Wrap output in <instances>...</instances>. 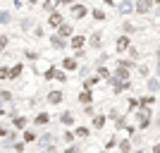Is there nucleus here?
Here are the masks:
<instances>
[{
	"label": "nucleus",
	"instance_id": "f257e3e1",
	"mask_svg": "<svg viewBox=\"0 0 160 153\" xmlns=\"http://www.w3.org/2000/svg\"><path fill=\"white\" fill-rule=\"evenodd\" d=\"M148 122H151V110H148V105H141V110H139V127L146 129Z\"/></svg>",
	"mask_w": 160,
	"mask_h": 153
},
{
	"label": "nucleus",
	"instance_id": "f03ea898",
	"mask_svg": "<svg viewBox=\"0 0 160 153\" xmlns=\"http://www.w3.org/2000/svg\"><path fill=\"white\" fill-rule=\"evenodd\" d=\"M86 14H88L86 5H72V17H74V19H84Z\"/></svg>",
	"mask_w": 160,
	"mask_h": 153
},
{
	"label": "nucleus",
	"instance_id": "7ed1b4c3",
	"mask_svg": "<svg viewBox=\"0 0 160 153\" xmlns=\"http://www.w3.org/2000/svg\"><path fill=\"white\" fill-rule=\"evenodd\" d=\"M62 22H65V17H62L60 12H55V10H53V12H50V17H48V24H50V27H60Z\"/></svg>",
	"mask_w": 160,
	"mask_h": 153
},
{
	"label": "nucleus",
	"instance_id": "20e7f679",
	"mask_svg": "<svg viewBox=\"0 0 160 153\" xmlns=\"http://www.w3.org/2000/svg\"><path fill=\"white\" fill-rule=\"evenodd\" d=\"M48 103H50V105L62 103V91H50V93H48Z\"/></svg>",
	"mask_w": 160,
	"mask_h": 153
},
{
	"label": "nucleus",
	"instance_id": "39448f33",
	"mask_svg": "<svg viewBox=\"0 0 160 153\" xmlns=\"http://www.w3.org/2000/svg\"><path fill=\"white\" fill-rule=\"evenodd\" d=\"M72 31H74V29H72V24H65V22H62L60 27H58V33H60L62 38H67V36H72Z\"/></svg>",
	"mask_w": 160,
	"mask_h": 153
},
{
	"label": "nucleus",
	"instance_id": "423d86ee",
	"mask_svg": "<svg viewBox=\"0 0 160 153\" xmlns=\"http://www.w3.org/2000/svg\"><path fill=\"white\" fill-rule=\"evenodd\" d=\"M151 7H153V0H139V3H136V10H139L141 14H143V12H148Z\"/></svg>",
	"mask_w": 160,
	"mask_h": 153
},
{
	"label": "nucleus",
	"instance_id": "0eeeda50",
	"mask_svg": "<svg viewBox=\"0 0 160 153\" xmlns=\"http://www.w3.org/2000/svg\"><path fill=\"white\" fill-rule=\"evenodd\" d=\"M115 77H117V79H124V81H127V77H129V67L117 65V69H115Z\"/></svg>",
	"mask_w": 160,
	"mask_h": 153
},
{
	"label": "nucleus",
	"instance_id": "6e6552de",
	"mask_svg": "<svg viewBox=\"0 0 160 153\" xmlns=\"http://www.w3.org/2000/svg\"><path fill=\"white\" fill-rule=\"evenodd\" d=\"M117 10H120L122 14H132V12H134V5L129 3V0H124V3H120V5H117Z\"/></svg>",
	"mask_w": 160,
	"mask_h": 153
},
{
	"label": "nucleus",
	"instance_id": "1a4fd4ad",
	"mask_svg": "<svg viewBox=\"0 0 160 153\" xmlns=\"http://www.w3.org/2000/svg\"><path fill=\"white\" fill-rule=\"evenodd\" d=\"M127 48H129V38L127 36H120V38H117V53H124Z\"/></svg>",
	"mask_w": 160,
	"mask_h": 153
},
{
	"label": "nucleus",
	"instance_id": "9d476101",
	"mask_svg": "<svg viewBox=\"0 0 160 153\" xmlns=\"http://www.w3.org/2000/svg\"><path fill=\"white\" fill-rule=\"evenodd\" d=\"M50 43H53L55 48H65V43H67V38H62L60 33L58 36H50Z\"/></svg>",
	"mask_w": 160,
	"mask_h": 153
},
{
	"label": "nucleus",
	"instance_id": "9b49d317",
	"mask_svg": "<svg viewBox=\"0 0 160 153\" xmlns=\"http://www.w3.org/2000/svg\"><path fill=\"white\" fill-rule=\"evenodd\" d=\"M88 134H91L88 127H77V129H74V136H79V139H86Z\"/></svg>",
	"mask_w": 160,
	"mask_h": 153
},
{
	"label": "nucleus",
	"instance_id": "f8f14e48",
	"mask_svg": "<svg viewBox=\"0 0 160 153\" xmlns=\"http://www.w3.org/2000/svg\"><path fill=\"white\" fill-rule=\"evenodd\" d=\"M48 122H50V115L48 113H38L36 115V125H48Z\"/></svg>",
	"mask_w": 160,
	"mask_h": 153
},
{
	"label": "nucleus",
	"instance_id": "ddd939ff",
	"mask_svg": "<svg viewBox=\"0 0 160 153\" xmlns=\"http://www.w3.org/2000/svg\"><path fill=\"white\" fill-rule=\"evenodd\" d=\"M62 67H65V69H77V58H65Z\"/></svg>",
	"mask_w": 160,
	"mask_h": 153
},
{
	"label": "nucleus",
	"instance_id": "4468645a",
	"mask_svg": "<svg viewBox=\"0 0 160 153\" xmlns=\"http://www.w3.org/2000/svg\"><path fill=\"white\" fill-rule=\"evenodd\" d=\"M84 43H86V38H84V36H72V48H81Z\"/></svg>",
	"mask_w": 160,
	"mask_h": 153
},
{
	"label": "nucleus",
	"instance_id": "2eb2a0df",
	"mask_svg": "<svg viewBox=\"0 0 160 153\" xmlns=\"http://www.w3.org/2000/svg\"><path fill=\"white\" fill-rule=\"evenodd\" d=\"M93 127H96V129L105 127V115H96V117H93Z\"/></svg>",
	"mask_w": 160,
	"mask_h": 153
},
{
	"label": "nucleus",
	"instance_id": "dca6fc26",
	"mask_svg": "<svg viewBox=\"0 0 160 153\" xmlns=\"http://www.w3.org/2000/svg\"><path fill=\"white\" fill-rule=\"evenodd\" d=\"M100 36H103V33H98V31L91 36V46H93V48H100V43H103V38H100Z\"/></svg>",
	"mask_w": 160,
	"mask_h": 153
},
{
	"label": "nucleus",
	"instance_id": "f3484780",
	"mask_svg": "<svg viewBox=\"0 0 160 153\" xmlns=\"http://www.w3.org/2000/svg\"><path fill=\"white\" fill-rule=\"evenodd\" d=\"M58 3H60V0H46V3H43V10H46V12H53Z\"/></svg>",
	"mask_w": 160,
	"mask_h": 153
},
{
	"label": "nucleus",
	"instance_id": "a211bd4d",
	"mask_svg": "<svg viewBox=\"0 0 160 153\" xmlns=\"http://www.w3.org/2000/svg\"><path fill=\"white\" fill-rule=\"evenodd\" d=\"M60 122H62V125H67V127H69V125L74 122V117H72L69 113H62V115H60Z\"/></svg>",
	"mask_w": 160,
	"mask_h": 153
},
{
	"label": "nucleus",
	"instance_id": "6ab92c4d",
	"mask_svg": "<svg viewBox=\"0 0 160 153\" xmlns=\"http://www.w3.org/2000/svg\"><path fill=\"white\" fill-rule=\"evenodd\" d=\"M91 14H93V19H98V22H105V19H108V14L103 12V10H93Z\"/></svg>",
	"mask_w": 160,
	"mask_h": 153
},
{
	"label": "nucleus",
	"instance_id": "aec40b11",
	"mask_svg": "<svg viewBox=\"0 0 160 153\" xmlns=\"http://www.w3.org/2000/svg\"><path fill=\"white\" fill-rule=\"evenodd\" d=\"M91 98H93V96H91V91H88V89H86V91H84V93L79 96V100L84 103V105H86V103H91Z\"/></svg>",
	"mask_w": 160,
	"mask_h": 153
},
{
	"label": "nucleus",
	"instance_id": "412c9836",
	"mask_svg": "<svg viewBox=\"0 0 160 153\" xmlns=\"http://www.w3.org/2000/svg\"><path fill=\"white\" fill-rule=\"evenodd\" d=\"M19 74H22V65H14L12 69H10V79H17Z\"/></svg>",
	"mask_w": 160,
	"mask_h": 153
},
{
	"label": "nucleus",
	"instance_id": "4be33fe9",
	"mask_svg": "<svg viewBox=\"0 0 160 153\" xmlns=\"http://www.w3.org/2000/svg\"><path fill=\"white\" fill-rule=\"evenodd\" d=\"M14 127H17V129H24V127H27V117H14Z\"/></svg>",
	"mask_w": 160,
	"mask_h": 153
},
{
	"label": "nucleus",
	"instance_id": "5701e85b",
	"mask_svg": "<svg viewBox=\"0 0 160 153\" xmlns=\"http://www.w3.org/2000/svg\"><path fill=\"white\" fill-rule=\"evenodd\" d=\"M48 144H53V136H50V134H43V136H41V146H48Z\"/></svg>",
	"mask_w": 160,
	"mask_h": 153
},
{
	"label": "nucleus",
	"instance_id": "b1692460",
	"mask_svg": "<svg viewBox=\"0 0 160 153\" xmlns=\"http://www.w3.org/2000/svg\"><path fill=\"white\" fill-rule=\"evenodd\" d=\"M98 77L100 79H110V72H108L105 67H98Z\"/></svg>",
	"mask_w": 160,
	"mask_h": 153
},
{
	"label": "nucleus",
	"instance_id": "393cba45",
	"mask_svg": "<svg viewBox=\"0 0 160 153\" xmlns=\"http://www.w3.org/2000/svg\"><path fill=\"white\" fill-rule=\"evenodd\" d=\"M148 89H151V91H158V89H160V81L158 79H151V81H148Z\"/></svg>",
	"mask_w": 160,
	"mask_h": 153
},
{
	"label": "nucleus",
	"instance_id": "a878e982",
	"mask_svg": "<svg viewBox=\"0 0 160 153\" xmlns=\"http://www.w3.org/2000/svg\"><path fill=\"white\" fill-rule=\"evenodd\" d=\"M24 141H27V144H29V141H36V134L27 129V132H24Z\"/></svg>",
	"mask_w": 160,
	"mask_h": 153
},
{
	"label": "nucleus",
	"instance_id": "bb28decb",
	"mask_svg": "<svg viewBox=\"0 0 160 153\" xmlns=\"http://www.w3.org/2000/svg\"><path fill=\"white\" fill-rule=\"evenodd\" d=\"M10 19H12V17H10V12H0V24H7Z\"/></svg>",
	"mask_w": 160,
	"mask_h": 153
},
{
	"label": "nucleus",
	"instance_id": "cd10ccee",
	"mask_svg": "<svg viewBox=\"0 0 160 153\" xmlns=\"http://www.w3.org/2000/svg\"><path fill=\"white\" fill-rule=\"evenodd\" d=\"M10 77V69L7 67H0V79H7Z\"/></svg>",
	"mask_w": 160,
	"mask_h": 153
},
{
	"label": "nucleus",
	"instance_id": "c85d7f7f",
	"mask_svg": "<svg viewBox=\"0 0 160 153\" xmlns=\"http://www.w3.org/2000/svg\"><path fill=\"white\" fill-rule=\"evenodd\" d=\"M120 148H122V151H132V141H122Z\"/></svg>",
	"mask_w": 160,
	"mask_h": 153
},
{
	"label": "nucleus",
	"instance_id": "c756f323",
	"mask_svg": "<svg viewBox=\"0 0 160 153\" xmlns=\"http://www.w3.org/2000/svg\"><path fill=\"white\" fill-rule=\"evenodd\" d=\"M139 74H141V77H148V67H146V65L139 67Z\"/></svg>",
	"mask_w": 160,
	"mask_h": 153
},
{
	"label": "nucleus",
	"instance_id": "7c9ffc66",
	"mask_svg": "<svg viewBox=\"0 0 160 153\" xmlns=\"http://www.w3.org/2000/svg\"><path fill=\"white\" fill-rule=\"evenodd\" d=\"M5 46H7V36H0V50H2Z\"/></svg>",
	"mask_w": 160,
	"mask_h": 153
},
{
	"label": "nucleus",
	"instance_id": "2f4dec72",
	"mask_svg": "<svg viewBox=\"0 0 160 153\" xmlns=\"http://www.w3.org/2000/svg\"><path fill=\"white\" fill-rule=\"evenodd\" d=\"M72 139H74V134H72V132H65V141H67V144H69Z\"/></svg>",
	"mask_w": 160,
	"mask_h": 153
},
{
	"label": "nucleus",
	"instance_id": "473e14b6",
	"mask_svg": "<svg viewBox=\"0 0 160 153\" xmlns=\"http://www.w3.org/2000/svg\"><path fill=\"white\" fill-rule=\"evenodd\" d=\"M7 134H10V132H7V129H5V127H2V125H0V136H7Z\"/></svg>",
	"mask_w": 160,
	"mask_h": 153
},
{
	"label": "nucleus",
	"instance_id": "72a5a7b5",
	"mask_svg": "<svg viewBox=\"0 0 160 153\" xmlns=\"http://www.w3.org/2000/svg\"><path fill=\"white\" fill-rule=\"evenodd\" d=\"M60 3H65V5H74V0H60Z\"/></svg>",
	"mask_w": 160,
	"mask_h": 153
},
{
	"label": "nucleus",
	"instance_id": "f704fd0d",
	"mask_svg": "<svg viewBox=\"0 0 160 153\" xmlns=\"http://www.w3.org/2000/svg\"><path fill=\"white\" fill-rule=\"evenodd\" d=\"M153 151H155V153H160V144H155V146H153Z\"/></svg>",
	"mask_w": 160,
	"mask_h": 153
},
{
	"label": "nucleus",
	"instance_id": "c9c22d12",
	"mask_svg": "<svg viewBox=\"0 0 160 153\" xmlns=\"http://www.w3.org/2000/svg\"><path fill=\"white\" fill-rule=\"evenodd\" d=\"M155 17H158V22H160V7H158V10H155Z\"/></svg>",
	"mask_w": 160,
	"mask_h": 153
},
{
	"label": "nucleus",
	"instance_id": "e433bc0d",
	"mask_svg": "<svg viewBox=\"0 0 160 153\" xmlns=\"http://www.w3.org/2000/svg\"><path fill=\"white\" fill-rule=\"evenodd\" d=\"M158 58H160V48H158Z\"/></svg>",
	"mask_w": 160,
	"mask_h": 153
},
{
	"label": "nucleus",
	"instance_id": "4c0bfd02",
	"mask_svg": "<svg viewBox=\"0 0 160 153\" xmlns=\"http://www.w3.org/2000/svg\"><path fill=\"white\" fill-rule=\"evenodd\" d=\"M158 74H160V65H158Z\"/></svg>",
	"mask_w": 160,
	"mask_h": 153
},
{
	"label": "nucleus",
	"instance_id": "58836bf2",
	"mask_svg": "<svg viewBox=\"0 0 160 153\" xmlns=\"http://www.w3.org/2000/svg\"><path fill=\"white\" fill-rule=\"evenodd\" d=\"M29 3H36V0H29Z\"/></svg>",
	"mask_w": 160,
	"mask_h": 153
},
{
	"label": "nucleus",
	"instance_id": "ea45409f",
	"mask_svg": "<svg viewBox=\"0 0 160 153\" xmlns=\"http://www.w3.org/2000/svg\"><path fill=\"white\" fill-rule=\"evenodd\" d=\"M155 3H158V5H160V0H155Z\"/></svg>",
	"mask_w": 160,
	"mask_h": 153
},
{
	"label": "nucleus",
	"instance_id": "a19ab883",
	"mask_svg": "<svg viewBox=\"0 0 160 153\" xmlns=\"http://www.w3.org/2000/svg\"><path fill=\"white\" fill-rule=\"evenodd\" d=\"M158 125H160V122H158Z\"/></svg>",
	"mask_w": 160,
	"mask_h": 153
}]
</instances>
